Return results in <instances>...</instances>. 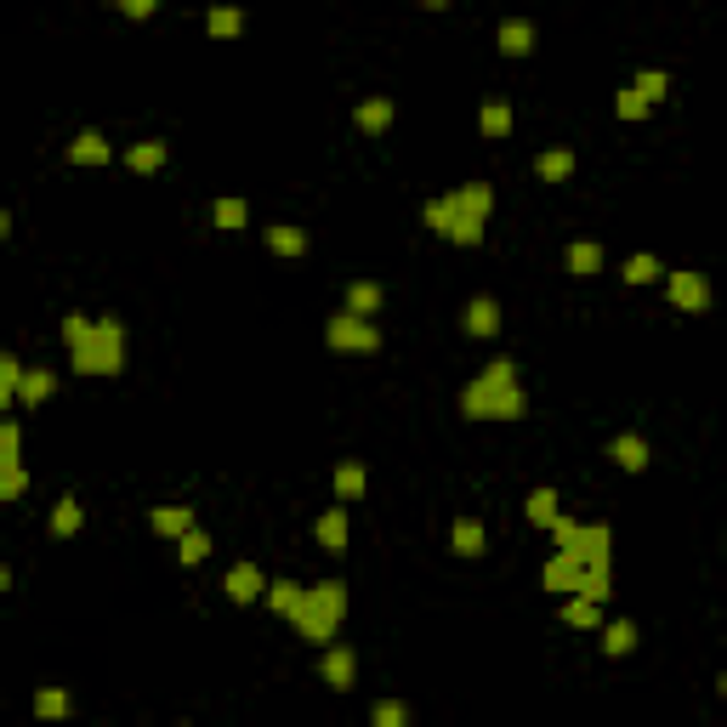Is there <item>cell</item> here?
<instances>
[{
    "label": "cell",
    "instance_id": "1",
    "mask_svg": "<svg viewBox=\"0 0 727 727\" xmlns=\"http://www.w3.org/2000/svg\"><path fill=\"white\" fill-rule=\"evenodd\" d=\"M461 415L466 421H523L529 415V392L517 387L512 358H489L472 381L461 387Z\"/></svg>",
    "mask_w": 727,
    "mask_h": 727
},
{
    "label": "cell",
    "instance_id": "2",
    "mask_svg": "<svg viewBox=\"0 0 727 727\" xmlns=\"http://www.w3.org/2000/svg\"><path fill=\"white\" fill-rule=\"evenodd\" d=\"M341 620H347V586H341V580H319V586H307L302 603H296V614H290V625H296L313 648H330L336 631H341Z\"/></svg>",
    "mask_w": 727,
    "mask_h": 727
},
{
    "label": "cell",
    "instance_id": "3",
    "mask_svg": "<svg viewBox=\"0 0 727 727\" xmlns=\"http://www.w3.org/2000/svg\"><path fill=\"white\" fill-rule=\"evenodd\" d=\"M69 364L80 375H120L125 370V324L120 319H91V330L69 347Z\"/></svg>",
    "mask_w": 727,
    "mask_h": 727
},
{
    "label": "cell",
    "instance_id": "4",
    "mask_svg": "<svg viewBox=\"0 0 727 727\" xmlns=\"http://www.w3.org/2000/svg\"><path fill=\"white\" fill-rule=\"evenodd\" d=\"M540 586L557 591V597H597V603H608L614 597V580L608 574H591V568H580L568 551H551L546 568H540Z\"/></svg>",
    "mask_w": 727,
    "mask_h": 727
},
{
    "label": "cell",
    "instance_id": "5",
    "mask_svg": "<svg viewBox=\"0 0 727 727\" xmlns=\"http://www.w3.org/2000/svg\"><path fill=\"white\" fill-rule=\"evenodd\" d=\"M324 341H330L336 353H381V330H375V319H364V313H353V307H341L336 319L324 324Z\"/></svg>",
    "mask_w": 727,
    "mask_h": 727
},
{
    "label": "cell",
    "instance_id": "6",
    "mask_svg": "<svg viewBox=\"0 0 727 727\" xmlns=\"http://www.w3.org/2000/svg\"><path fill=\"white\" fill-rule=\"evenodd\" d=\"M665 296H671V307H682V313H705L710 307V279L705 273H693V267H676V273H665Z\"/></svg>",
    "mask_w": 727,
    "mask_h": 727
},
{
    "label": "cell",
    "instance_id": "7",
    "mask_svg": "<svg viewBox=\"0 0 727 727\" xmlns=\"http://www.w3.org/2000/svg\"><path fill=\"white\" fill-rule=\"evenodd\" d=\"M319 676H324V682H330L336 693H347V688L358 682V654L347 648V642H330V648H324V659H319Z\"/></svg>",
    "mask_w": 727,
    "mask_h": 727
},
{
    "label": "cell",
    "instance_id": "8",
    "mask_svg": "<svg viewBox=\"0 0 727 727\" xmlns=\"http://www.w3.org/2000/svg\"><path fill=\"white\" fill-rule=\"evenodd\" d=\"M222 591H228V603H256V597L267 591V574L256 563H233L228 580H222Z\"/></svg>",
    "mask_w": 727,
    "mask_h": 727
},
{
    "label": "cell",
    "instance_id": "9",
    "mask_svg": "<svg viewBox=\"0 0 727 727\" xmlns=\"http://www.w3.org/2000/svg\"><path fill=\"white\" fill-rule=\"evenodd\" d=\"M313 540H319L330 557H341V551H347V500H336L330 512H319V523H313Z\"/></svg>",
    "mask_w": 727,
    "mask_h": 727
},
{
    "label": "cell",
    "instance_id": "10",
    "mask_svg": "<svg viewBox=\"0 0 727 727\" xmlns=\"http://www.w3.org/2000/svg\"><path fill=\"white\" fill-rule=\"evenodd\" d=\"M466 336H478V341L500 336V302L495 296H472V302H466Z\"/></svg>",
    "mask_w": 727,
    "mask_h": 727
},
{
    "label": "cell",
    "instance_id": "11",
    "mask_svg": "<svg viewBox=\"0 0 727 727\" xmlns=\"http://www.w3.org/2000/svg\"><path fill=\"white\" fill-rule=\"evenodd\" d=\"M495 46H500V57H529L534 52V23L529 18H506L495 29Z\"/></svg>",
    "mask_w": 727,
    "mask_h": 727
},
{
    "label": "cell",
    "instance_id": "12",
    "mask_svg": "<svg viewBox=\"0 0 727 727\" xmlns=\"http://www.w3.org/2000/svg\"><path fill=\"white\" fill-rule=\"evenodd\" d=\"M444 199L455 205V211H466V216H483V222H489V211H495V188H489V182H461V188L444 194Z\"/></svg>",
    "mask_w": 727,
    "mask_h": 727
},
{
    "label": "cell",
    "instance_id": "13",
    "mask_svg": "<svg viewBox=\"0 0 727 727\" xmlns=\"http://www.w3.org/2000/svg\"><path fill=\"white\" fill-rule=\"evenodd\" d=\"M449 546H455V557H483L489 551V534H483L478 517H455L449 523Z\"/></svg>",
    "mask_w": 727,
    "mask_h": 727
},
{
    "label": "cell",
    "instance_id": "14",
    "mask_svg": "<svg viewBox=\"0 0 727 727\" xmlns=\"http://www.w3.org/2000/svg\"><path fill=\"white\" fill-rule=\"evenodd\" d=\"M148 529L160 534V540H182V534L194 529V506H154L148 512Z\"/></svg>",
    "mask_w": 727,
    "mask_h": 727
},
{
    "label": "cell",
    "instance_id": "15",
    "mask_svg": "<svg viewBox=\"0 0 727 727\" xmlns=\"http://www.w3.org/2000/svg\"><path fill=\"white\" fill-rule=\"evenodd\" d=\"M563 262H568L574 279H597V273H603V245H597V239H574V245L563 250Z\"/></svg>",
    "mask_w": 727,
    "mask_h": 727
},
{
    "label": "cell",
    "instance_id": "16",
    "mask_svg": "<svg viewBox=\"0 0 727 727\" xmlns=\"http://www.w3.org/2000/svg\"><path fill=\"white\" fill-rule=\"evenodd\" d=\"M165 154H171V148H165L160 137H148V142H131V148H125V171H137V177H154V171H160V165H165Z\"/></svg>",
    "mask_w": 727,
    "mask_h": 727
},
{
    "label": "cell",
    "instance_id": "17",
    "mask_svg": "<svg viewBox=\"0 0 727 727\" xmlns=\"http://www.w3.org/2000/svg\"><path fill=\"white\" fill-rule=\"evenodd\" d=\"M608 461L620 466V472H642V466H648V438H637V432H620V438L608 444Z\"/></svg>",
    "mask_w": 727,
    "mask_h": 727
},
{
    "label": "cell",
    "instance_id": "18",
    "mask_svg": "<svg viewBox=\"0 0 727 727\" xmlns=\"http://www.w3.org/2000/svg\"><path fill=\"white\" fill-rule=\"evenodd\" d=\"M563 625H574V631H603V603L597 597H568L563 603Z\"/></svg>",
    "mask_w": 727,
    "mask_h": 727
},
{
    "label": "cell",
    "instance_id": "19",
    "mask_svg": "<svg viewBox=\"0 0 727 727\" xmlns=\"http://www.w3.org/2000/svg\"><path fill=\"white\" fill-rule=\"evenodd\" d=\"M353 125L364 131V137H381V131L392 125V103L387 97H364V103L353 108Z\"/></svg>",
    "mask_w": 727,
    "mask_h": 727
},
{
    "label": "cell",
    "instance_id": "20",
    "mask_svg": "<svg viewBox=\"0 0 727 727\" xmlns=\"http://www.w3.org/2000/svg\"><path fill=\"white\" fill-rule=\"evenodd\" d=\"M57 392V375L52 370H23V387H18V409H40L46 398Z\"/></svg>",
    "mask_w": 727,
    "mask_h": 727
},
{
    "label": "cell",
    "instance_id": "21",
    "mask_svg": "<svg viewBox=\"0 0 727 727\" xmlns=\"http://www.w3.org/2000/svg\"><path fill=\"white\" fill-rule=\"evenodd\" d=\"M205 35L211 40H239L245 35V12H239V6H211V12H205Z\"/></svg>",
    "mask_w": 727,
    "mask_h": 727
},
{
    "label": "cell",
    "instance_id": "22",
    "mask_svg": "<svg viewBox=\"0 0 727 727\" xmlns=\"http://www.w3.org/2000/svg\"><path fill=\"white\" fill-rule=\"evenodd\" d=\"M534 177L540 182H568L574 177V148H546V154H534Z\"/></svg>",
    "mask_w": 727,
    "mask_h": 727
},
{
    "label": "cell",
    "instance_id": "23",
    "mask_svg": "<svg viewBox=\"0 0 727 727\" xmlns=\"http://www.w3.org/2000/svg\"><path fill=\"white\" fill-rule=\"evenodd\" d=\"M523 517H529L534 529H551V523L563 517V506H557V489H529V500H523Z\"/></svg>",
    "mask_w": 727,
    "mask_h": 727
},
{
    "label": "cell",
    "instance_id": "24",
    "mask_svg": "<svg viewBox=\"0 0 727 727\" xmlns=\"http://www.w3.org/2000/svg\"><path fill=\"white\" fill-rule=\"evenodd\" d=\"M114 160V148H108L97 131H80V137L69 142V165H108Z\"/></svg>",
    "mask_w": 727,
    "mask_h": 727
},
{
    "label": "cell",
    "instance_id": "25",
    "mask_svg": "<svg viewBox=\"0 0 727 727\" xmlns=\"http://www.w3.org/2000/svg\"><path fill=\"white\" fill-rule=\"evenodd\" d=\"M381 302H387V290H381L375 279H353V284H347V307H353V313H364V319H375V313H381Z\"/></svg>",
    "mask_w": 727,
    "mask_h": 727
},
{
    "label": "cell",
    "instance_id": "26",
    "mask_svg": "<svg viewBox=\"0 0 727 727\" xmlns=\"http://www.w3.org/2000/svg\"><path fill=\"white\" fill-rule=\"evenodd\" d=\"M478 131L489 142H500V137H512V108L500 103V97H489V103L478 108Z\"/></svg>",
    "mask_w": 727,
    "mask_h": 727
},
{
    "label": "cell",
    "instance_id": "27",
    "mask_svg": "<svg viewBox=\"0 0 727 727\" xmlns=\"http://www.w3.org/2000/svg\"><path fill=\"white\" fill-rule=\"evenodd\" d=\"M302 591L307 586H296V580H267L262 603L273 608V614H284V620H290V614H296V603H302Z\"/></svg>",
    "mask_w": 727,
    "mask_h": 727
},
{
    "label": "cell",
    "instance_id": "28",
    "mask_svg": "<svg viewBox=\"0 0 727 727\" xmlns=\"http://www.w3.org/2000/svg\"><path fill=\"white\" fill-rule=\"evenodd\" d=\"M262 239H267V250H273V256H302V250H307V233L290 228V222H273Z\"/></svg>",
    "mask_w": 727,
    "mask_h": 727
},
{
    "label": "cell",
    "instance_id": "29",
    "mask_svg": "<svg viewBox=\"0 0 727 727\" xmlns=\"http://www.w3.org/2000/svg\"><path fill=\"white\" fill-rule=\"evenodd\" d=\"M597 637H603V654L608 659H625L631 648H637V625H631V620H614V625H603Z\"/></svg>",
    "mask_w": 727,
    "mask_h": 727
},
{
    "label": "cell",
    "instance_id": "30",
    "mask_svg": "<svg viewBox=\"0 0 727 727\" xmlns=\"http://www.w3.org/2000/svg\"><path fill=\"white\" fill-rule=\"evenodd\" d=\"M364 483H370L364 461H341V466H336V500H347V506H353V500L364 495Z\"/></svg>",
    "mask_w": 727,
    "mask_h": 727
},
{
    "label": "cell",
    "instance_id": "31",
    "mask_svg": "<svg viewBox=\"0 0 727 727\" xmlns=\"http://www.w3.org/2000/svg\"><path fill=\"white\" fill-rule=\"evenodd\" d=\"M211 216H216V228H222V233H239L250 222V205H245V199H233V194H222L211 205Z\"/></svg>",
    "mask_w": 727,
    "mask_h": 727
},
{
    "label": "cell",
    "instance_id": "32",
    "mask_svg": "<svg viewBox=\"0 0 727 727\" xmlns=\"http://www.w3.org/2000/svg\"><path fill=\"white\" fill-rule=\"evenodd\" d=\"M18 387H23V358H0V404L6 409H18Z\"/></svg>",
    "mask_w": 727,
    "mask_h": 727
},
{
    "label": "cell",
    "instance_id": "33",
    "mask_svg": "<svg viewBox=\"0 0 727 727\" xmlns=\"http://www.w3.org/2000/svg\"><path fill=\"white\" fill-rule=\"evenodd\" d=\"M35 716L40 722H63V716H69V693L63 688H40L35 693Z\"/></svg>",
    "mask_w": 727,
    "mask_h": 727
},
{
    "label": "cell",
    "instance_id": "34",
    "mask_svg": "<svg viewBox=\"0 0 727 727\" xmlns=\"http://www.w3.org/2000/svg\"><path fill=\"white\" fill-rule=\"evenodd\" d=\"M0 466H23V432H18L12 415L0 421Z\"/></svg>",
    "mask_w": 727,
    "mask_h": 727
},
{
    "label": "cell",
    "instance_id": "35",
    "mask_svg": "<svg viewBox=\"0 0 727 727\" xmlns=\"http://www.w3.org/2000/svg\"><path fill=\"white\" fill-rule=\"evenodd\" d=\"M177 557H182L188 568H194V563H205V557H211V534H205V529H188V534L177 540Z\"/></svg>",
    "mask_w": 727,
    "mask_h": 727
},
{
    "label": "cell",
    "instance_id": "36",
    "mask_svg": "<svg viewBox=\"0 0 727 727\" xmlns=\"http://www.w3.org/2000/svg\"><path fill=\"white\" fill-rule=\"evenodd\" d=\"M648 97H642L637 86H625V91H614V114H620V120H648Z\"/></svg>",
    "mask_w": 727,
    "mask_h": 727
},
{
    "label": "cell",
    "instance_id": "37",
    "mask_svg": "<svg viewBox=\"0 0 727 727\" xmlns=\"http://www.w3.org/2000/svg\"><path fill=\"white\" fill-rule=\"evenodd\" d=\"M80 523H86V512H80V500H57V512H52V534H80Z\"/></svg>",
    "mask_w": 727,
    "mask_h": 727
},
{
    "label": "cell",
    "instance_id": "38",
    "mask_svg": "<svg viewBox=\"0 0 727 727\" xmlns=\"http://www.w3.org/2000/svg\"><path fill=\"white\" fill-rule=\"evenodd\" d=\"M631 86H637L642 97H648V103H665V91H671V74H665V69H642L637 80H631Z\"/></svg>",
    "mask_w": 727,
    "mask_h": 727
},
{
    "label": "cell",
    "instance_id": "39",
    "mask_svg": "<svg viewBox=\"0 0 727 727\" xmlns=\"http://www.w3.org/2000/svg\"><path fill=\"white\" fill-rule=\"evenodd\" d=\"M665 279V267L654 262V256H631L625 262V284H659Z\"/></svg>",
    "mask_w": 727,
    "mask_h": 727
},
{
    "label": "cell",
    "instance_id": "40",
    "mask_svg": "<svg viewBox=\"0 0 727 727\" xmlns=\"http://www.w3.org/2000/svg\"><path fill=\"white\" fill-rule=\"evenodd\" d=\"M23 489H29V472L23 466H0V500H23Z\"/></svg>",
    "mask_w": 727,
    "mask_h": 727
},
{
    "label": "cell",
    "instance_id": "41",
    "mask_svg": "<svg viewBox=\"0 0 727 727\" xmlns=\"http://www.w3.org/2000/svg\"><path fill=\"white\" fill-rule=\"evenodd\" d=\"M404 722H409L404 699H381V705H375V727H404Z\"/></svg>",
    "mask_w": 727,
    "mask_h": 727
},
{
    "label": "cell",
    "instance_id": "42",
    "mask_svg": "<svg viewBox=\"0 0 727 727\" xmlns=\"http://www.w3.org/2000/svg\"><path fill=\"white\" fill-rule=\"evenodd\" d=\"M114 6H120L125 18H154V6H160V0H114Z\"/></svg>",
    "mask_w": 727,
    "mask_h": 727
},
{
    "label": "cell",
    "instance_id": "43",
    "mask_svg": "<svg viewBox=\"0 0 727 727\" xmlns=\"http://www.w3.org/2000/svg\"><path fill=\"white\" fill-rule=\"evenodd\" d=\"M421 6H444V0H421Z\"/></svg>",
    "mask_w": 727,
    "mask_h": 727
},
{
    "label": "cell",
    "instance_id": "44",
    "mask_svg": "<svg viewBox=\"0 0 727 727\" xmlns=\"http://www.w3.org/2000/svg\"><path fill=\"white\" fill-rule=\"evenodd\" d=\"M722 693H727V676H722Z\"/></svg>",
    "mask_w": 727,
    "mask_h": 727
}]
</instances>
